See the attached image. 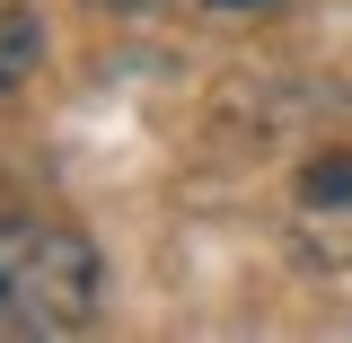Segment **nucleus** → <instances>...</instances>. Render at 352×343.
Instances as JSON below:
<instances>
[{
	"mask_svg": "<svg viewBox=\"0 0 352 343\" xmlns=\"http://www.w3.org/2000/svg\"><path fill=\"white\" fill-rule=\"evenodd\" d=\"M106 308V256L62 220H0V343L71 335Z\"/></svg>",
	"mask_w": 352,
	"mask_h": 343,
	"instance_id": "1",
	"label": "nucleus"
},
{
	"mask_svg": "<svg viewBox=\"0 0 352 343\" xmlns=\"http://www.w3.org/2000/svg\"><path fill=\"white\" fill-rule=\"evenodd\" d=\"M36 71H44V18L36 9H0V97H18Z\"/></svg>",
	"mask_w": 352,
	"mask_h": 343,
	"instance_id": "2",
	"label": "nucleus"
},
{
	"mask_svg": "<svg viewBox=\"0 0 352 343\" xmlns=\"http://www.w3.org/2000/svg\"><path fill=\"white\" fill-rule=\"evenodd\" d=\"M300 203H317V212L352 203V150H326V159H308V168H300Z\"/></svg>",
	"mask_w": 352,
	"mask_h": 343,
	"instance_id": "3",
	"label": "nucleus"
},
{
	"mask_svg": "<svg viewBox=\"0 0 352 343\" xmlns=\"http://www.w3.org/2000/svg\"><path fill=\"white\" fill-rule=\"evenodd\" d=\"M194 9H212V18H247V9H273V0H194Z\"/></svg>",
	"mask_w": 352,
	"mask_h": 343,
	"instance_id": "4",
	"label": "nucleus"
},
{
	"mask_svg": "<svg viewBox=\"0 0 352 343\" xmlns=\"http://www.w3.org/2000/svg\"><path fill=\"white\" fill-rule=\"evenodd\" d=\"M97 9H115V18H150V9H168V0H97Z\"/></svg>",
	"mask_w": 352,
	"mask_h": 343,
	"instance_id": "5",
	"label": "nucleus"
}]
</instances>
